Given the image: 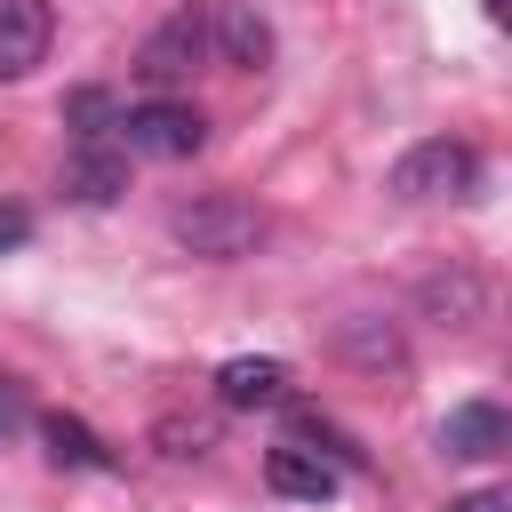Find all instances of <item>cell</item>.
Masks as SVG:
<instances>
[{"instance_id": "cell-1", "label": "cell", "mask_w": 512, "mask_h": 512, "mask_svg": "<svg viewBox=\"0 0 512 512\" xmlns=\"http://www.w3.org/2000/svg\"><path fill=\"white\" fill-rule=\"evenodd\" d=\"M168 240L184 256H208V264H240L264 248V216L240 200V192H200V200H176L168 208Z\"/></svg>"}, {"instance_id": "cell-2", "label": "cell", "mask_w": 512, "mask_h": 512, "mask_svg": "<svg viewBox=\"0 0 512 512\" xmlns=\"http://www.w3.org/2000/svg\"><path fill=\"white\" fill-rule=\"evenodd\" d=\"M384 184H392V200H464L480 184V152L464 136H424V144H408L392 160Z\"/></svg>"}, {"instance_id": "cell-3", "label": "cell", "mask_w": 512, "mask_h": 512, "mask_svg": "<svg viewBox=\"0 0 512 512\" xmlns=\"http://www.w3.org/2000/svg\"><path fill=\"white\" fill-rule=\"evenodd\" d=\"M208 56H216V48H208V0H184V8H168V16L144 32V48H136V80H152V88L168 96V88L192 80Z\"/></svg>"}, {"instance_id": "cell-4", "label": "cell", "mask_w": 512, "mask_h": 512, "mask_svg": "<svg viewBox=\"0 0 512 512\" xmlns=\"http://www.w3.org/2000/svg\"><path fill=\"white\" fill-rule=\"evenodd\" d=\"M120 152H136V160H192L200 144H208V120H200V104H184V96H144V104H128L120 112Z\"/></svg>"}, {"instance_id": "cell-5", "label": "cell", "mask_w": 512, "mask_h": 512, "mask_svg": "<svg viewBox=\"0 0 512 512\" xmlns=\"http://www.w3.org/2000/svg\"><path fill=\"white\" fill-rule=\"evenodd\" d=\"M56 8L48 0H0V80H32L48 64Z\"/></svg>"}, {"instance_id": "cell-6", "label": "cell", "mask_w": 512, "mask_h": 512, "mask_svg": "<svg viewBox=\"0 0 512 512\" xmlns=\"http://www.w3.org/2000/svg\"><path fill=\"white\" fill-rule=\"evenodd\" d=\"M208 48L240 72H264L272 64V24L248 8V0H208Z\"/></svg>"}, {"instance_id": "cell-7", "label": "cell", "mask_w": 512, "mask_h": 512, "mask_svg": "<svg viewBox=\"0 0 512 512\" xmlns=\"http://www.w3.org/2000/svg\"><path fill=\"white\" fill-rule=\"evenodd\" d=\"M504 440H512V424L496 400H464L440 424V456H456V464H488V456H504Z\"/></svg>"}, {"instance_id": "cell-8", "label": "cell", "mask_w": 512, "mask_h": 512, "mask_svg": "<svg viewBox=\"0 0 512 512\" xmlns=\"http://www.w3.org/2000/svg\"><path fill=\"white\" fill-rule=\"evenodd\" d=\"M64 192H72L80 208H112V200L128 192V152H120V144H72Z\"/></svg>"}, {"instance_id": "cell-9", "label": "cell", "mask_w": 512, "mask_h": 512, "mask_svg": "<svg viewBox=\"0 0 512 512\" xmlns=\"http://www.w3.org/2000/svg\"><path fill=\"white\" fill-rule=\"evenodd\" d=\"M216 400H224V408H280V400H288V360H272V352L224 360V368H216Z\"/></svg>"}, {"instance_id": "cell-10", "label": "cell", "mask_w": 512, "mask_h": 512, "mask_svg": "<svg viewBox=\"0 0 512 512\" xmlns=\"http://www.w3.org/2000/svg\"><path fill=\"white\" fill-rule=\"evenodd\" d=\"M264 480H272V496H296V504H328L336 496V464L312 456V448H296V440L264 456Z\"/></svg>"}, {"instance_id": "cell-11", "label": "cell", "mask_w": 512, "mask_h": 512, "mask_svg": "<svg viewBox=\"0 0 512 512\" xmlns=\"http://www.w3.org/2000/svg\"><path fill=\"white\" fill-rule=\"evenodd\" d=\"M416 304H424V320H440V328H472L480 320V304H488V288H480V272H432L424 288H416Z\"/></svg>"}, {"instance_id": "cell-12", "label": "cell", "mask_w": 512, "mask_h": 512, "mask_svg": "<svg viewBox=\"0 0 512 512\" xmlns=\"http://www.w3.org/2000/svg\"><path fill=\"white\" fill-rule=\"evenodd\" d=\"M40 432H48V456H56L64 472H112V448H104L80 416H64V408H56V416H40Z\"/></svg>"}, {"instance_id": "cell-13", "label": "cell", "mask_w": 512, "mask_h": 512, "mask_svg": "<svg viewBox=\"0 0 512 512\" xmlns=\"http://www.w3.org/2000/svg\"><path fill=\"white\" fill-rule=\"evenodd\" d=\"M64 128H72V144H112V128H120L112 88H72L64 96Z\"/></svg>"}, {"instance_id": "cell-14", "label": "cell", "mask_w": 512, "mask_h": 512, "mask_svg": "<svg viewBox=\"0 0 512 512\" xmlns=\"http://www.w3.org/2000/svg\"><path fill=\"white\" fill-rule=\"evenodd\" d=\"M152 448H160V456H176V464H192V456H208V448H216V416L168 408V416L152 424Z\"/></svg>"}, {"instance_id": "cell-15", "label": "cell", "mask_w": 512, "mask_h": 512, "mask_svg": "<svg viewBox=\"0 0 512 512\" xmlns=\"http://www.w3.org/2000/svg\"><path fill=\"white\" fill-rule=\"evenodd\" d=\"M336 352L360 360V368H400V336H392L384 320H344V328H336Z\"/></svg>"}, {"instance_id": "cell-16", "label": "cell", "mask_w": 512, "mask_h": 512, "mask_svg": "<svg viewBox=\"0 0 512 512\" xmlns=\"http://www.w3.org/2000/svg\"><path fill=\"white\" fill-rule=\"evenodd\" d=\"M24 240H32V208L0 200V256H8V248H24Z\"/></svg>"}, {"instance_id": "cell-17", "label": "cell", "mask_w": 512, "mask_h": 512, "mask_svg": "<svg viewBox=\"0 0 512 512\" xmlns=\"http://www.w3.org/2000/svg\"><path fill=\"white\" fill-rule=\"evenodd\" d=\"M448 512H512V496H504V488H472V496H456Z\"/></svg>"}, {"instance_id": "cell-18", "label": "cell", "mask_w": 512, "mask_h": 512, "mask_svg": "<svg viewBox=\"0 0 512 512\" xmlns=\"http://www.w3.org/2000/svg\"><path fill=\"white\" fill-rule=\"evenodd\" d=\"M8 432H24V392H16V384H0V440H8Z\"/></svg>"}, {"instance_id": "cell-19", "label": "cell", "mask_w": 512, "mask_h": 512, "mask_svg": "<svg viewBox=\"0 0 512 512\" xmlns=\"http://www.w3.org/2000/svg\"><path fill=\"white\" fill-rule=\"evenodd\" d=\"M488 16H504V0H488Z\"/></svg>"}]
</instances>
